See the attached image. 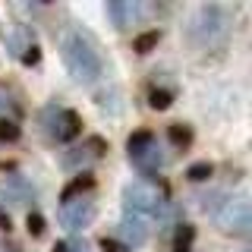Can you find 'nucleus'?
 <instances>
[{
	"instance_id": "nucleus-15",
	"label": "nucleus",
	"mask_w": 252,
	"mask_h": 252,
	"mask_svg": "<svg viewBox=\"0 0 252 252\" xmlns=\"http://www.w3.org/2000/svg\"><path fill=\"white\" fill-rule=\"evenodd\" d=\"M0 139H6V142L19 139V129H16V123H10V120H0Z\"/></svg>"
},
{
	"instance_id": "nucleus-19",
	"label": "nucleus",
	"mask_w": 252,
	"mask_h": 252,
	"mask_svg": "<svg viewBox=\"0 0 252 252\" xmlns=\"http://www.w3.org/2000/svg\"><path fill=\"white\" fill-rule=\"evenodd\" d=\"M66 252H85V246H82V243H73V246L66 243Z\"/></svg>"
},
{
	"instance_id": "nucleus-17",
	"label": "nucleus",
	"mask_w": 252,
	"mask_h": 252,
	"mask_svg": "<svg viewBox=\"0 0 252 252\" xmlns=\"http://www.w3.org/2000/svg\"><path fill=\"white\" fill-rule=\"evenodd\" d=\"M101 249L104 252H129L123 243H117V240H101Z\"/></svg>"
},
{
	"instance_id": "nucleus-18",
	"label": "nucleus",
	"mask_w": 252,
	"mask_h": 252,
	"mask_svg": "<svg viewBox=\"0 0 252 252\" xmlns=\"http://www.w3.org/2000/svg\"><path fill=\"white\" fill-rule=\"evenodd\" d=\"M10 227V218H6V211H3V205H0V230H6Z\"/></svg>"
},
{
	"instance_id": "nucleus-12",
	"label": "nucleus",
	"mask_w": 252,
	"mask_h": 252,
	"mask_svg": "<svg viewBox=\"0 0 252 252\" xmlns=\"http://www.w3.org/2000/svg\"><path fill=\"white\" fill-rule=\"evenodd\" d=\"M148 104H152L155 110H167L173 104V98H170V92H164V89H155L152 94H148Z\"/></svg>"
},
{
	"instance_id": "nucleus-11",
	"label": "nucleus",
	"mask_w": 252,
	"mask_h": 252,
	"mask_svg": "<svg viewBox=\"0 0 252 252\" xmlns=\"http://www.w3.org/2000/svg\"><path fill=\"white\" fill-rule=\"evenodd\" d=\"M155 44H158V32H142V35H136V41H132L136 54H148Z\"/></svg>"
},
{
	"instance_id": "nucleus-16",
	"label": "nucleus",
	"mask_w": 252,
	"mask_h": 252,
	"mask_svg": "<svg viewBox=\"0 0 252 252\" xmlns=\"http://www.w3.org/2000/svg\"><path fill=\"white\" fill-rule=\"evenodd\" d=\"M29 230L35 233V236L44 233V220H41V215H29Z\"/></svg>"
},
{
	"instance_id": "nucleus-2",
	"label": "nucleus",
	"mask_w": 252,
	"mask_h": 252,
	"mask_svg": "<svg viewBox=\"0 0 252 252\" xmlns=\"http://www.w3.org/2000/svg\"><path fill=\"white\" fill-rule=\"evenodd\" d=\"M123 199H126V211H132V215H142L145 220L152 218V215H161V199H158V192H155L152 186H145V183L126 186Z\"/></svg>"
},
{
	"instance_id": "nucleus-9",
	"label": "nucleus",
	"mask_w": 252,
	"mask_h": 252,
	"mask_svg": "<svg viewBox=\"0 0 252 252\" xmlns=\"http://www.w3.org/2000/svg\"><path fill=\"white\" fill-rule=\"evenodd\" d=\"M92 189V177H76L73 183L63 189V202H73V199H82L85 192Z\"/></svg>"
},
{
	"instance_id": "nucleus-5",
	"label": "nucleus",
	"mask_w": 252,
	"mask_h": 252,
	"mask_svg": "<svg viewBox=\"0 0 252 252\" xmlns=\"http://www.w3.org/2000/svg\"><path fill=\"white\" fill-rule=\"evenodd\" d=\"M120 233H123V246L129 249V246H142V243L148 240V220L142 218V215H132V211H126V218H123V224H120Z\"/></svg>"
},
{
	"instance_id": "nucleus-13",
	"label": "nucleus",
	"mask_w": 252,
	"mask_h": 252,
	"mask_svg": "<svg viewBox=\"0 0 252 252\" xmlns=\"http://www.w3.org/2000/svg\"><path fill=\"white\" fill-rule=\"evenodd\" d=\"M170 142L186 148L189 142H192V129H186V126H170Z\"/></svg>"
},
{
	"instance_id": "nucleus-4",
	"label": "nucleus",
	"mask_w": 252,
	"mask_h": 252,
	"mask_svg": "<svg viewBox=\"0 0 252 252\" xmlns=\"http://www.w3.org/2000/svg\"><path fill=\"white\" fill-rule=\"evenodd\" d=\"M218 220H220V227H224L227 233H249V208L243 202H227L224 215Z\"/></svg>"
},
{
	"instance_id": "nucleus-3",
	"label": "nucleus",
	"mask_w": 252,
	"mask_h": 252,
	"mask_svg": "<svg viewBox=\"0 0 252 252\" xmlns=\"http://www.w3.org/2000/svg\"><path fill=\"white\" fill-rule=\"evenodd\" d=\"M94 220V202L89 199V195H82V199H73V202H63V208H60V224L66 227V230H85Z\"/></svg>"
},
{
	"instance_id": "nucleus-8",
	"label": "nucleus",
	"mask_w": 252,
	"mask_h": 252,
	"mask_svg": "<svg viewBox=\"0 0 252 252\" xmlns=\"http://www.w3.org/2000/svg\"><path fill=\"white\" fill-rule=\"evenodd\" d=\"M107 13L114 16V22H117V26L123 29L126 22L132 19V13H136V6H132V3H123V0H114V3H107Z\"/></svg>"
},
{
	"instance_id": "nucleus-1",
	"label": "nucleus",
	"mask_w": 252,
	"mask_h": 252,
	"mask_svg": "<svg viewBox=\"0 0 252 252\" xmlns=\"http://www.w3.org/2000/svg\"><path fill=\"white\" fill-rule=\"evenodd\" d=\"M60 54H63L66 69L79 79V82H92V79H98V73H101V57H98V51L92 47V41L85 35L69 32V35L63 38Z\"/></svg>"
},
{
	"instance_id": "nucleus-14",
	"label": "nucleus",
	"mask_w": 252,
	"mask_h": 252,
	"mask_svg": "<svg viewBox=\"0 0 252 252\" xmlns=\"http://www.w3.org/2000/svg\"><path fill=\"white\" fill-rule=\"evenodd\" d=\"M186 173H189V180L202 183V180H208V177H211V164H192V167H189Z\"/></svg>"
},
{
	"instance_id": "nucleus-10",
	"label": "nucleus",
	"mask_w": 252,
	"mask_h": 252,
	"mask_svg": "<svg viewBox=\"0 0 252 252\" xmlns=\"http://www.w3.org/2000/svg\"><path fill=\"white\" fill-rule=\"evenodd\" d=\"M192 236H195L192 227H189V224H180L177 236H173V252H192Z\"/></svg>"
},
{
	"instance_id": "nucleus-20",
	"label": "nucleus",
	"mask_w": 252,
	"mask_h": 252,
	"mask_svg": "<svg viewBox=\"0 0 252 252\" xmlns=\"http://www.w3.org/2000/svg\"><path fill=\"white\" fill-rule=\"evenodd\" d=\"M54 252H66V243H57V246H54Z\"/></svg>"
},
{
	"instance_id": "nucleus-6",
	"label": "nucleus",
	"mask_w": 252,
	"mask_h": 252,
	"mask_svg": "<svg viewBox=\"0 0 252 252\" xmlns=\"http://www.w3.org/2000/svg\"><path fill=\"white\" fill-rule=\"evenodd\" d=\"M82 132V120H79L76 110H60L57 123H54V139L57 142H73Z\"/></svg>"
},
{
	"instance_id": "nucleus-7",
	"label": "nucleus",
	"mask_w": 252,
	"mask_h": 252,
	"mask_svg": "<svg viewBox=\"0 0 252 252\" xmlns=\"http://www.w3.org/2000/svg\"><path fill=\"white\" fill-rule=\"evenodd\" d=\"M152 145H155V136L148 129H139V132H132V136H129V142H126V152H129L132 158H139V155H145Z\"/></svg>"
}]
</instances>
